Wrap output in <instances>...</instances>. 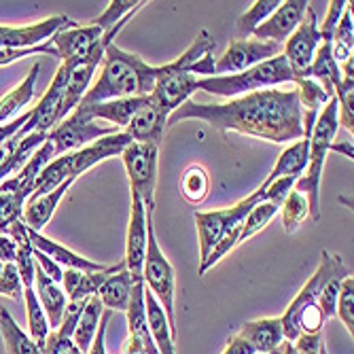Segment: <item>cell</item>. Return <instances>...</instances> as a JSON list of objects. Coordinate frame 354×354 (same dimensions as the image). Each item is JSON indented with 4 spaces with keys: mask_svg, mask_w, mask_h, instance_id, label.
Masks as SVG:
<instances>
[{
    "mask_svg": "<svg viewBox=\"0 0 354 354\" xmlns=\"http://www.w3.org/2000/svg\"><path fill=\"white\" fill-rule=\"evenodd\" d=\"M200 119L221 132H238L270 142H297L304 138V111L297 89H261L225 104H198L187 100L168 121Z\"/></svg>",
    "mask_w": 354,
    "mask_h": 354,
    "instance_id": "obj_1",
    "label": "cell"
},
{
    "mask_svg": "<svg viewBox=\"0 0 354 354\" xmlns=\"http://www.w3.org/2000/svg\"><path fill=\"white\" fill-rule=\"evenodd\" d=\"M102 71L81 104H100L119 98H136V95H151L155 83L164 73V66H151L140 55L119 49L115 43L106 49L102 59Z\"/></svg>",
    "mask_w": 354,
    "mask_h": 354,
    "instance_id": "obj_2",
    "label": "cell"
},
{
    "mask_svg": "<svg viewBox=\"0 0 354 354\" xmlns=\"http://www.w3.org/2000/svg\"><path fill=\"white\" fill-rule=\"evenodd\" d=\"M337 100L335 95L318 113L314 130L310 136V151H308V168L306 172L295 180L293 191H299L308 200L310 216L314 221H320V180H323V168L329 153V147L337 134Z\"/></svg>",
    "mask_w": 354,
    "mask_h": 354,
    "instance_id": "obj_3",
    "label": "cell"
},
{
    "mask_svg": "<svg viewBox=\"0 0 354 354\" xmlns=\"http://www.w3.org/2000/svg\"><path fill=\"white\" fill-rule=\"evenodd\" d=\"M291 68L284 59V55H276L272 59H266L257 66L238 73V75H225V77H202L198 79V89H204L214 95H223V98H240V95L272 89L284 83H295Z\"/></svg>",
    "mask_w": 354,
    "mask_h": 354,
    "instance_id": "obj_4",
    "label": "cell"
},
{
    "mask_svg": "<svg viewBox=\"0 0 354 354\" xmlns=\"http://www.w3.org/2000/svg\"><path fill=\"white\" fill-rule=\"evenodd\" d=\"M142 282L149 286V293L157 299V304L164 308L166 318L172 327V335L176 342V314H174V297H176V276L172 263L166 259V254L159 248L155 227H153V212L147 210V257Z\"/></svg>",
    "mask_w": 354,
    "mask_h": 354,
    "instance_id": "obj_5",
    "label": "cell"
},
{
    "mask_svg": "<svg viewBox=\"0 0 354 354\" xmlns=\"http://www.w3.org/2000/svg\"><path fill=\"white\" fill-rule=\"evenodd\" d=\"M352 276L350 270L344 266L342 257L339 254H331L329 250L320 252V266L318 270L310 276V280L304 284V288L299 291V295L291 301V306L286 308V312L280 316V323H282V335L284 342H295L299 337V329H297V320L299 314L308 308L316 306V299L320 295V291L325 288V284L333 278H346Z\"/></svg>",
    "mask_w": 354,
    "mask_h": 354,
    "instance_id": "obj_6",
    "label": "cell"
},
{
    "mask_svg": "<svg viewBox=\"0 0 354 354\" xmlns=\"http://www.w3.org/2000/svg\"><path fill=\"white\" fill-rule=\"evenodd\" d=\"M119 132L115 125H98L95 119H89L81 111H73L66 119L59 121L51 132H47V140L53 145V159L79 151L104 136H113Z\"/></svg>",
    "mask_w": 354,
    "mask_h": 354,
    "instance_id": "obj_7",
    "label": "cell"
},
{
    "mask_svg": "<svg viewBox=\"0 0 354 354\" xmlns=\"http://www.w3.org/2000/svg\"><path fill=\"white\" fill-rule=\"evenodd\" d=\"M130 178L132 193L142 200L147 210H155V187H157V162H159V147L132 142L125 147L119 155Z\"/></svg>",
    "mask_w": 354,
    "mask_h": 354,
    "instance_id": "obj_8",
    "label": "cell"
},
{
    "mask_svg": "<svg viewBox=\"0 0 354 354\" xmlns=\"http://www.w3.org/2000/svg\"><path fill=\"white\" fill-rule=\"evenodd\" d=\"M320 43L323 41H320V35H318L316 9H314V3H310L301 24L297 26L293 35L286 39L284 51H282L295 79H310V66Z\"/></svg>",
    "mask_w": 354,
    "mask_h": 354,
    "instance_id": "obj_9",
    "label": "cell"
},
{
    "mask_svg": "<svg viewBox=\"0 0 354 354\" xmlns=\"http://www.w3.org/2000/svg\"><path fill=\"white\" fill-rule=\"evenodd\" d=\"M280 53H282V45L278 43L257 41V39H246V41L238 39L227 47V51L221 55L218 62H214V77L244 73L257 66V64L272 59Z\"/></svg>",
    "mask_w": 354,
    "mask_h": 354,
    "instance_id": "obj_10",
    "label": "cell"
},
{
    "mask_svg": "<svg viewBox=\"0 0 354 354\" xmlns=\"http://www.w3.org/2000/svg\"><path fill=\"white\" fill-rule=\"evenodd\" d=\"M145 257H147V208L136 193H132V214H130V227H127L123 263L125 270L134 278V282H142Z\"/></svg>",
    "mask_w": 354,
    "mask_h": 354,
    "instance_id": "obj_11",
    "label": "cell"
},
{
    "mask_svg": "<svg viewBox=\"0 0 354 354\" xmlns=\"http://www.w3.org/2000/svg\"><path fill=\"white\" fill-rule=\"evenodd\" d=\"M308 0H286L282 3L259 28L252 32V37L257 41H270V43H286V39L297 30L301 24L306 9H308Z\"/></svg>",
    "mask_w": 354,
    "mask_h": 354,
    "instance_id": "obj_12",
    "label": "cell"
},
{
    "mask_svg": "<svg viewBox=\"0 0 354 354\" xmlns=\"http://www.w3.org/2000/svg\"><path fill=\"white\" fill-rule=\"evenodd\" d=\"M132 145V138L125 132H117L113 136H104L79 151H73V178L77 180L83 172L93 168L95 164H102L109 157H117L123 153L125 147Z\"/></svg>",
    "mask_w": 354,
    "mask_h": 354,
    "instance_id": "obj_13",
    "label": "cell"
},
{
    "mask_svg": "<svg viewBox=\"0 0 354 354\" xmlns=\"http://www.w3.org/2000/svg\"><path fill=\"white\" fill-rule=\"evenodd\" d=\"M166 123H168V115L159 109L149 95L147 104L132 117V121L127 123L125 134L132 138V142H142V145H155L159 147V142L164 140V132H166Z\"/></svg>",
    "mask_w": 354,
    "mask_h": 354,
    "instance_id": "obj_14",
    "label": "cell"
},
{
    "mask_svg": "<svg viewBox=\"0 0 354 354\" xmlns=\"http://www.w3.org/2000/svg\"><path fill=\"white\" fill-rule=\"evenodd\" d=\"M28 238L32 242V248L41 250L43 254H47L49 259H53L57 266L66 268V270H77V272H106L109 266H102V263H95L91 259H85V257L73 252L71 248L62 246L57 242H53L51 238L43 236L41 232H35L28 227Z\"/></svg>",
    "mask_w": 354,
    "mask_h": 354,
    "instance_id": "obj_15",
    "label": "cell"
},
{
    "mask_svg": "<svg viewBox=\"0 0 354 354\" xmlns=\"http://www.w3.org/2000/svg\"><path fill=\"white\" fill-rule=\"evenodd\" d=\"M149 95H136V98H119V100H109L100 104H79L77 111L87 115L89 119H102L113 123L115 127H127L132 117L147 104Z\"/></svg>",
    "mask_w": 354,
    "mask_h": 354,
    "instance_id": "obj_16",
    "label": "cell"
},
{
    "mask_svg": "<svg viewBox=\"0 0 354 354\" xmlns=\"http://www.w3.org/2000/svg\"><path fill=\"white\" fill-rule=\"evenodd\" d=\"M125 268V263H117V266H109L106 272H77V270H64V293H66L68 301H77V299H89L93 295H98L100 286L106 282L109 276L121 272Z\"/></svg>",
    "mask_w": 354,
    "mask_h": 354,
    "instance_id": "obj_17",
    "label": "cell"
},
{
    "mask_svg": "<svg viewBox=\"0 0 354 354\" xmlns=\"http://www.w3.org/2000/svg\"><path fill=\"white\" fill-rule=\"evenodd\" d=\"M242 339H246L257 354L274 352L282 346V323L280 318H259V320H248L240 327L238 333Z\"/></svg>",
    "mask_w": 354,
    "mask_h": 354,
    "instance_id": "obj_18",
    "label": "cell"
},
{
    "mask_svg": "<svg viewBox=\"0 0 354 354\" xmlns=\"http://www.w3.org/2000/svg\"><path fill=\"white\" fill-rule=\"evenodd\" d=\"M35 293L39 297V304L45 310L49 327L55 331L59 327V323H62V316H64V310H66L68 297H66V293H64V288L59 284H55L53 280H49L43 274V270L39 266L35 268Z\"/></svg>",
    "mask_w": 354,
    "mask_h": 354,
    "instance_id": "obj_19",
    "label": "cell"
},
{
    "mask_svg": "<svg viewBox=\"0 0 354 354\" xmlns=\"http://www.w3.org/2000/svg\"><path fill=\"white\" fill-rule=\"evenodd\" d=\"M127 325H130V335L136 339L147 354H159L151 331H149V323H147V308H145V282H136L132 288V297H130V306H127Z\"/></svg>",
    "mask_w": 354,
    "mask_h": 354,
    "instance_id": "obj_20",
    "label": "cell"
},
{
    "mask_svg": "<svg viewBox=\"0 0 354 354\" xmlns=\"http://www.w3.org/2000/svg\"><path fill=\"white\" fill-rule=\"evenodd\" d=\"M145 308H147L149 331H151L157 352L159 354H176V342L172 335V327L166 318V312L157 304V299L147 291V286H145Z\"/></svg>",
    "mask_w": 354,
    "mask_h": 354,
    "instance_id": "obj_21",
    "label": "cell"
},
{
    "mask_svg": "<svg viewBox=\"0 0 354 354\" xmlns=\"http://www.w3.org/2000/svg\"><path fill=\"white\" fill-rule=\"evenodd\" d=\"M75 180L68 178L66 183H62L59 187H55L51 193H47V196H41L37 200H28V206L24 208V214H21V221L28 225L30 230H35V232H41L45 225L51 221L57 204L62 202L64 198V193H66L71 189Z\"/></svg>",
    "mask_w": 354,
    "mask_h": 354,
    "instance_id": "obj_22",
    "label": "cell"
},
{
    "mask_svg": "<svg viewBox=\"0 0 354 354\" xmlns=\"http://www.w3.org/2000/svg\"><path fill=\"white\" fill-rule=\"evenodd\" d=\"M198 234H200V266L208 259V254L214 250L218 240L230 230L227 208L214 212H196Z\"/></svg>",
    "mask_w": 354,
    "mask_h": 354,
    "instance_id": "obj_23",
    "label": "cell"
},
{
    "mask_svg": "<svg viewBox=\"0 0 354 354\" xmlns=\"http://www.w3.org/2000/svg\"><path fill=\"white\" fill-rule=\"evenodd\" d=\"M310 79L323 87L331 98L335 95V87L342 81V71H339V64L333 59L329 41H323L320 47L316 49L312 66H310Z\"/></svg>",
    "mask_w": 354,
    "mask_h": 354,
    "instance_id": "obj_24",
    "label": "cell"
},
{
    "mask_svg": "<svg viewBox=\"0 0 354 354\" xmlns=\"http://www.w3.org/2000/svg\"><path fill=\"white\" fill-rule=\"evenodd\" d=\"M134 278L130 276V272H127L125 268L113 276L106 278V282L100 286L98 291V297L104 306V310H121L125 312L127 306H130V297H132V288H134Z\"/></svg>",
    "mask_w": 354,
    "mask_h": 354,
    "instance_id": "obj_25",
    "label": "cell"
},
{
    "mask_svg": "<svg viewBox=\"0 0 354 354\" xmlns=\"http://www.w3.org/2000/svg\"><path fill=\"white\" fill-rule=\"evenodd\" d=\"M308 151H310V138H301L293 142L286 151H282L266 183H274L276 178H299L308 168Z\"/></svg>",
    "mask_w": 354,
    "mask_h": 354,
    "instance_id": "obj_26",
    "label": "cell"
},
{
    "mask_svg": "<svg viewBox=\"0 0 354 354\" xmlns=\"http://www.w3.org/2000/svg\"><path fill=\"white\" fill-rule=\"evenodd\" d=\"M68 178H73V153H66V155H59V157L51 159V162L43 168L39 178L35 180V189H32L30 200L47 196V193H51L55 187L66 183Z\"/></svg>",
    "mask_w": 354,
    "mask_h": 354,
    "instance_id": "obj_27",
    "label": "cell"
},
{
    "mask_svg": "<svg viewBox=\"0 0 354 354\" xmlns=\"http://www.w3.org/2000/svg\"><path fill=\"white\" fill-rule=\"evenodd\" d=\"M39 71H41V64H35V66H32V71L28 73V77H26L15 89H11L3 100H0V125H5V123H7L11 117H15L26 104H30L32 95H35Z\"/></svg>",
    "mask_w": 354,
    "mask_h": 354,
    "instance_id": "obj_28",
    "label": "cell"
},
{
    "mask_svg": "<svg viewBox=\"0 0 354 354\" xmlns=\"http://www.w3.org/2000/svg\"><path fill=\"white\" fill-rule=\"evenodd\" d=\"M0 333H3L7 354H41V348L11 316L7 308H0Z\"/></svg>",
    "mask_w": 354,
    "mask_h": 354,
    "instance_id": "obj_29",
    "label": "cell"
},
{
    "mask_svg": "<svg viewBox=\"0 0 354 354\" xmlns=\"http://www.w3.org/2000/svg\"><path fill=\"white\" fill-rule=\"evenodd\" d=\"M104 314V306L100 301L98 295H93L87 299V306L79 318V323H77V329L73 333V342L77 344V348L87 354L91 344H93V337L95 333H98V327H100V318Z\"/></svg>",
    "mask_w": 354,
    "mask_h": 354,
    "instance_id": "obj_30",
    "label": "cell"
},
{
    "mask_svg": "<svg viewBox=\"0 0 354 354\" xmlns=\"http://www.w3.org/2000/svg\"><path fill=\"white\" fill-rule=\"evenodd\" d=\"M24 301H26V318H28V335L37 342L39 348L45 346L51 327H49V320L45 316L43 306L39 304V297L35 293V286H24Z\"/></svg>",
    "mask_w": 354,
    "mask_h": 354,
    "instance_id": "obj_31",
    "label": "cell"
},
{
    "mask_svg": "<svg viewBox=\"0 0 354 354\" xmlns=\"http://www.w3.org/2000/svg\"><path fill=\"white\" fill-rule=\"evenodd\" d=\"M208 193H210V176H208V172L200 164H191L180 176V196L189 204L198 206L208 198Z\"/></svg>",
    "mask_w": 354,
    "mask_h": 354,
    "instance_id": "obj_32",
    "label": "cell"
},
{
    "mask_svg": "<svg viewBox=\"0 0 354 354\" xmlns=\"http://www.w3.org/2000/svg\"><path fill=\"white\" fill-rule=\"evenodd\" d=\"M282 5V0H257L252 7L238 19V35L242 37L240 41H246L252 37V32L259 28L278 7Z\"/></svg>",
    "mask_w": 354,
    "mask_h": 354,
    "instance_id": "obj_33",
    "label": "cell"
},
{
    "mask_svg": "<svg viewBox=\"0 0 354 354\" xmlns=\"http://www.w3.org/2000/svg\"><path fill=\"white\" fill-rule=\"evenodd\" d=\"M280 208H282V227L286 234H295L299 230V225L310 214L308 200L301 196L299 191L288 193V196L284 198V202L280 204Z\"/></svg>",
    "mask_w": 354,
    "mask_h": 354,
    "instance_id": "obj_34",
    "label": "cell"
},
{
    "mask_svg": "<svg viewBox=\"0 0 354 354\" xmlns=\"http://www.w3.org/2000/svg\"><path fill=\"white\" fill-rule=\"evenodd\" d=\"M295 85H297V98H299L304 113H320L323 106L331 100V95L312 79H297Z\"/></svg>",
    "mask_w": 354,
    "mask_h": 354,
    "instance_id": "obj_35",
    "label": "cell"
},
{
    "mask_svg": "<svg viewBox=\"0 0 354 354\" xmlns=\"http://www.w3.org/2000/svg\"><path fill=\"white\" fill-rule=\"evenodd\" d=\"M335 100H337V121L354 132V77H342L339 85L335 87Z\"/></svg>",
    "mask_w": 354,
    "mask_h": 354,
    "instance_id": "obj_36",
    "label": "cell"
},
{
    "mask_svg": "<svg viewBox=\"0 0 354 354\" xmlns=\"http://www.w3.org/2000/svg\"><path fill=\"white\" fill-rule=\"evenodd\" d=\"M278 210H280V206H276L272 202H263L259 206H254L242 223L240 244L246 242L248 238H252L254 234H259L261 230H266V225H270V221L278 214Z\"/></svg>",
    "mask_w": 354,
    "mask_h": 354,
    "instance_id": "obj_37",
    "label": "cell"
},
{
    "mask_svg": "<svg viewBox=\"0 0 354 354\" xmlns=\"http://www.w3.org/2000/svg\"><path fill=\"white\" fill-rule=\"evenodd\" d=\"M335 316H339V320L344 323V327L350 331V335L354 333V278L348 276L342 280L339 286V295H337V308H335Z\"/></svg>",
    "mask_w": 354,
    "mask_h": 354,
    "instance_id": "obj_38",
    "label": "cell"
},
{
    "mask_svg": "<svg viewBox=\"0 0 354 354\" xmlns=\"http://www.w3.org/2000/svg\"><path fill=\"white\" fill-rule=\"evenodd\" d=\"M348 278V276H346ZM342 280L344 278H333L325 284V288L320 291L318 299H316V306L323 314L325 320H331L335 316V308H337V295H339V286H342Z\"/></svg>",
    "mask_w": 354,
    "mask_h": 354,
    "instance_id": "obj_39",
    "label": "cell"
},
{
    "mask_svg": "<svg viewBox=\"0 0 354 354\" xmlns=\"http://www.w3.org/2000/svg\"><path fill=\"white\" fill-rule=\"evenodd\" d=\"M85 306H87V299L68 301L66 304V310H64V316H62V323H59V327L55 331L59 335H64V337H73V333L77 329V323H79V318H81Z\"/></svg>",
    "mask_w": 354,
    "mask_h": 354,
    "instance_id": "obj_40",
    "label": "cell"
},
{
    "mask_svg": "<svg viewBox=\"0 0 354 354\" xmlns=\"http://www.w3.org/2000/svg\"><path fill=\"white\" fill-rule=\"evenodd\" d=\"M21 293H24V284L17 274V268H15V263H7L3 268V274H0V295L19 299Z\"/></svg>",
    "mask_w": 354,
    "mask_h": 354,
    "instance_id": "obj_41",
    "label": "cell"
},
{
    "mask_svg": "<svg viewBox=\"0 0 354 354\" xmlns=\"http://www.w3.org/2000/svg\"><path fill=\"white\" fill-rule=\"evenodd\" d=\"M35 53H45V55H53L57 57V51L53 49L51 41L30 47V49H0V66H7V64H13L17 59H24L26 55H35Z\"/></svg>",
    "mask_w": 354,
    "mask_h": 354,
    "instance_id": "obj_42",
    "label": "cell"
},
{
    "mask_svg": "<svg viewBox=\"0 0 354 354\" xmlns=\"http://www.w3.org/2000/svg\"><path fill=\"white\" fill-rule=\"evenodd\" d=\"M348 7L346 0H333V3H329V11H327V17L325 21L318 26V35H320V41H333V30L344 13V9Z\"/></svg>",
    "mask_w": 354,
    "mask_h": 354,
    "instance_id": "obj_43",
    "label": "cell"
},
{
    "mask_svg": "<svg viewBox=\"0 0 354 354\" xmlns=\"http://www.w3.org/2000/svg\"><path fill=\"white\" fill-rule=\"evenodd\" d=\"M41 354H83V352L77 348L73 337H64L57 331H51L45 346L41 348Z\"/></svg>",
    "mask_w": 354,
    "mask_h": 354,
    "instance_id": "obj_44",
    "label": "cell"
},
{
    "mask_svg": "<svg viewBox=\"0 0 354 354\" xmlns=\"http://www.w3.org/2000/svg\"><path fill=\"white\" fill-rule=\"evenodd\" d=\"M32 257H35V263L43 270V274L49 278V280H53L55 284H62V278H64V270H62V266H57L53 259H49L47 254H43L41 250H32Z\"/></svg>",
    "mask_w": 354,
    "mask_h": 354,
    "instance_id": "obj_45",
    "label": "cell"
},
{
    "mask_svg": "<svg viewBox=\"0 0 354 354\" xmlns=\"http://www.w3.org/2000/svg\"><path fill=\"white\" fill-rule=\"evenodd\" d=\"M320 344H323V333H301L293 342V348L297 354H318Z\"/></svg>",
    "mask_w": 354,
    "mask_h": 354,
    "instance_id": "obj_46",
    "label": "cell"
},
{
    "mask_svg": "<svg viewBox=\"0 0 354 354\" xmlns=\"http://www.w3.org/2000/svg\"><path fill=\"white\" fill-rule=\"evenodd\" d=\"M111 316H113V312L111 310H104V314L100 318L98 333H95L93 344H91V348H89L87 354H106V329H109V323H111Z\"/></svg>",
    "mask_w": 354,
    "mask_h": 354,
    "instance_id": "obj_47",
    "label": "cell"
},
{
    "mask_svg": "<svg viewBox=\"0 0 354 354\" xmlns=\"http://www.w3.org/2000/svg\"><path fill=\"white\" fill-rule=\"evenodd\" d=\"M15 257H17V244L7 234H0V263L3 266L15 263Z\"/></svg>",
    "mask_w": 354,
    "mask_h": 354,
    "instance_id": "obj_48",
    "label": "cell"
},
{
    "mask_svg": "<svg viewBox=\"0 0 354 354\" xmlns=\"http://www.w3.org/2000/svg\"><path fill=\"white\" fill-rule=\"evenodd\" d=\"M223 354H257V352H254V348L246 339H242L240 335H234V337H230V342H227V346H225Z\"/></svg>",
    "mask_w": 354,
    "mask_h": 354,
    "instance_id": "obj_49",
    "label": "cell"
},
{
    "mask_svg": "<svg viewBox=\"0 0 354 354\" xmlns=\"http://www.w3.org/2000/svg\"><path fill=\"white\" fill-rule=\"evenodd\" d=\"M342 153L344 157H348L350 162H352V157H354V147H352V140H342V142H331L329 147V153Z\"/></svg>",
    "mask_w": 354,
    "mask_h": 354,
    "instance_id": "obj_50",
    "label": "cell"
},
{
    "mask_svg": "<svg viewBox=\"0 0 354 354\" xmlns=\"http://www.w3.org/2000/svg\"><path fill=\"white\" fill-rule=\"evenodd\" d=\"M282 354H297L291 342H282Z\"/></svg>",
    "mask_w": 354,
    "mask_h": 354,
    "instance_id": "obj_51",
    "label": "cell"
},
{
    "mask_svg": "<svg viewBox=\"0 0 354 354\" xmlns=\"http://www.w3.org/2000/svg\"><path fill=\"white\" fill-rule=\"evenodd\" d=\"M318 354H327V346H325V344H320V350H318Z\"/></svg>",
    "mask_w": 354,
    "mask_h": 354,
    "instance_id": "obj_52",
    "label": "cell"
},
{
    "mask_svg": "<svg viewBox=\"0 0 354 354\" xmlns=\"http://www.w3.org/2000/svg\"><path fill=\"white\" fill-rule=\"evenodd\" d=\"M266 354H282V346H280L278 350H274V352H266Z\"/></svg>",
    "mask_w": 354,
    "mask_h": 354,
    "instance_id": "obj_53",
    "label": "cell"
},
{
    "mask_svg": "<svg viewBox=\"0 0 354 354\" xmlns=\"http://www.w3.org/2000/svg\"><path fill=\"white\" fill-rule=\"evenodd\" d=\"M3 268H5V266H3V263H0V274H3Z\"/></svg>",
    "mask_w": 354,
    "mask_h": 354,
    "instance_id": "obj_54",
    "label": "cell"
}]
</instances>
